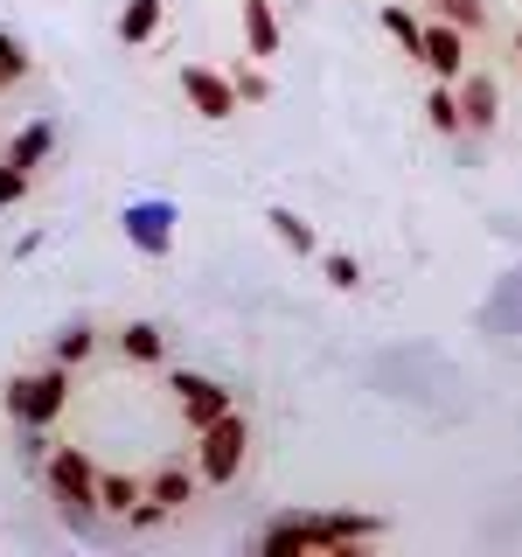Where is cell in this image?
<instances>
[{"label": "cell", "mask_w": 522, "mask_h": 557, "mask_svg": "<svg viewBox=\"0 0 522 557\" xmlns=\"http://www.w3.org/2000/svg\"><path fill=\"white\" fill-rule=\"evenodd\" d=\"M376 536H383L376 516H286V522H272V530L258 536V550L265 557H300V550L356 557V550H370Z\"/></svg>", "instance_id": "1"}, {"label": "cell", "mask_w": 522, "mask_h": 557, "mask_svg": "<svg viewBox=\"0 0 522 557\" xmlns=\"http://www.w3.org/2000/svg\"><path fill=\"white\" fill-rule=\"evenodd\" d=\"M0 411H8L22 432H49V425H63V411H70V370H63V362H42V370H14L8 383H0Z\"/></svg>", "instance_id": "2"}, {"label": "cell", "mask_w": 522, "mask_h": 557, "mask_svg": "<svg viewBox=\"0 0 522 557\" xmlns=\"http://www.w3.org/2000/svg\"><path fill=\"white\" fill-rule=\"evenodd\" d=\"M28 77H35V57L14 42V35H0V91H22Z\"/></svg>", "instance_id": "20"}, {"label": "cell", "mask_w": 522, "mask_h": 557, "mask_svg": "<svg viewBox=\"0 0 522 557\" xmlns=\"http://www.w3.org/2000/svg\"><path fill=\"white\" fill-rule=\"evenodd\" d=\"M425 119H432V133H467L460 126V98H452V84H432V91H425Z\"/></svg>", "instance_id": "18"}, {"label": "cell", "mask_w": 522, "mask_h": 557, "mask_svg": "<svg viewBox=\"0 0 522 557\" xmlns=\"http://www.w3.org/2000/svg\"><path fill=\"white\" fill-rule=\"evenodd\" d=\"M49 153H57V119L42 112V119H28V126L8 139V153H0V161H8V168H28V174H35V168L49 161Z\"/></svg>", "instance_id": "14"}, {"label": "cell", "mask_w": 522, "mask_h": 557, "mask_svg": "<svg viewBox=\"0 0 522 557\" xmlns=\"http://www.w3.org/2000/svg\"><path fill=\"white\" fill-rule=\"evenodd\" d=\"M196 460H161V467H147V495L161 502V509L174 516V509H188V502H196Z\"/></svg>", "instance_id": "11"}, {"label": "cell", "mask_w": 522, "mask_h": 557, "mask_svg": "<svg viewBox=\"0 0 522 557\" xmlns=\"http://www.w3.org/2000/svg\"><path fill=\"white\" fill-rule=\"evenodd\" d=\"M321 272H327V286H335V293H356L362 286V265L348 251H321Z\"/></svg>", "instance_id": "23"}, {"label": "cell", "mask_w": 522, "mask_h": 557, "mask_svg": "<svg viewBox=\"0 0 522 557\" xmlns=\"http://www.w3.org/2000/svg\"><path fill=\"white\" fill-rule=\"evenodd\" d=\"M244 460H251V418L231 405L216 425L196 432V481L202 487H231L244 474Z\"/></svg>", "instance_id": "3"}, {"label": "cell", "mask_w": 522, "mask_h": 557, "mask_svg": "<svg viewBox=\"0 0 522 557\" xmlns=\"http://www.w3.org/2000/svg\"><path fill=\"white\" fill-rule=\"evenodd\" d=\"M452 98H460V126L467 133H495L501 126V84L487 77V70H467V77L452 84Z\"/></svg>", "instance_id": "10"}, {"label": "cell", "mask_w": 522, "mask_h": 557, "mask_svg": "<svg viewBox=\"0 0 522 557\" xmlns=\"http://www.w3.org/2000/svg\"><path fill=\"white\" fill-rule=\"evenodd\" d=\"M515 57H522V28H515Z\"/></svg>", "instance_id": "25"}, {"label": "cell", "mask_w": 522, "mask_h": 557, "mask_svg": "<svg viewBox=\"0 0 522 557\" xmlns=\"http://www.w3.org/2000/svg\"><path fill=\"white\" fill-rule=\"evenodd\" d=\"M174 84H182V98H188V112L196 119H237V91H231V70H216V63H182L174 70Z\"/></svg>", "instance_id": "8"}, {"label": "cell", "mask_w": 522, "mask_h": 557, "mask_svg": "<svg viewBox=\"0 0 522 557\" xmlns=\"http://www.w3.org/2000/svg\"><path fill=\"white\" fill-rule=\"evenodd\" d=\"M42 481H49V495H57L77 522H91V509H98V460L84 446H63L57 440V446L42 453Z\"/></svg>", "instance_id": "4"}, {"label": "cell", "mask_w": 522, "mask_h": 557, "mask_svg": "<svg viewBox=\"0 0 522 557\" xmlns=\"http://www.w3.org/2000/svg\"><path fill=\"white\" fill-rule=\"evenodd\" d=\"M139 495H147V474H126V467H98V509H104V516H126Z\"/></svg>", "instance_id": "16"}, {"label": "cell", "mask_w": 522, "mask_h": 557, "mask_svg": "<svg viewBox=\"0 0 522 557\" xmlns=\"http://www.w3.org/2000/svg\"><path fill=\"white\" fill-rule=\"evenodd\" d=\"M418 70H425L432 84H460L467 70H474V49H467V28H452L446 14H432L425 35H418Z\"/></svg>", "instance_id": "5"}, {"label": "cell", "mask_w": 522, "mask_h": 557, "mask_svg": "<svg viewBox=\"0 0 522 557\" xmlns=\"http://www.w3.org/2000/svg\"><path fill=\"white\" fill-rule=\"evenodd\" d=\"M167 397H174V411H182V432H188V440H196L202 425H216V418L237 405L216 376H196V370H167Z\"/></svg>", "instance_id": "6"}, {"label": "cell", "mask_w": 522, "mask_h": 557, "mask_svg": "<svg viewBox=\"0 0 522 557\" xmlns=\"http://www.w3.org/2000/svg\"><path fill=\"white\" fill-rule=\"evenodd\" d=\"M432 14H446L452 28H467V35H481L487 28V0H432Z\"/></svg>", "instance_id": "22"}, {"label": "cell", "mask_w": 522, "mask_h": 557, "mask_svg": "<svg viewBox=\"0 0 522 557\" xmlns=\"http://www.w3.org/2000/svg\"><path fill=\"white\" fill-rule=\"evenodd\" d=\"M119 231H126V244L139 258H167L174 251V202L167 196H139L119 209Z\"/></svg>", "instance_id": "7"}, {"label": "cell", "mask_w": 522, "mask_h": 557, "mask_svg": "<svg viewBox=\"0 0 522 557\" xmlns=\"http://www.w3.org/2000/svg\"><path fill=\"white\" fill-rule=\"evenodd\" d=\"M161 28H167V0H126V8H119V22H112V35L126 49L161 42Z\"/></svg>", "instance_id": "12"}, {"label": "cell", "mask_w": 522, "mask_h": 557, "mask_svg": "<svg viewBox=\"0 0 522 557\" xmlns=\"http://www.w3.org/2000/svg\"><path fill=\"white\" fill-rule=\"evenodd\" d=\"M28 188H35V174H28V168H8V161H0V209H14V202L28 196Z\"/></svg>", "instance_id": "24"}, {"label": "cell", "mask_w": 522, "mask_h": 557, "mask_svg": "<svg viewBox=\"0 0 522 557\" xmlns=\"http://www.w3.org/2000/svg\"><path fill=\"white\" fill-rule=\"evenodd\" d=\"M265 223H272V237L286 244L293 258H321V237H313V223L300 216V209H286V202H272L265 209Z\"/></svg>", "instance_id": "15"}, {"label": "cell", "mask_w": 522, "mask_h": 557, "mask_svg": "<svg viewBox=\"0 0 522 557\" xmlns=\"http://www.w3.org/2000/svg\"><path fill=\"white\" fill-rule=\"evenodd\" d=\"M231 91H237V104H265V98H272V77H265V63H251V57H244V63L231 70Z\"/></svg>", "instance_id": "21"}, {"label": "cell", "mask_w": 522, "mask_h": 557, "mask_svg": "<svg viewBox=\"0 0 522 557\" xmlns=\"http://www.w3.org/2000/svg\"><path fill=\"white\" fill-rule=\"evenodd\" d=\"M237 28H244V57L251 63H278V42H286L278 0H237Z\"/></svg>", "instance_id": "9"}, {"label": "cell", "mask_w": 522, "mask_h": 557, "mask_svg": "<svg viewBox=\"0 0 522 557\" xmlns=\"http://www.w3.org/2000/svg\"><path fill=\"white\" fill-rule=\"evenodd\" d=\"M98 356V327L91 321H70L49 335V362H63V370H84V362Z\"/></svg>", "instance_id": "17"}, {"label": "cell", "mask_w": 522, "mask_h": 557, "mask_svg": "<svg viewBox=\"0 0 522 557\" xmlns=\"http://www.w3.org/2000/svg\"><path fill=\"white\" fill-rule=\"evenodd\" d=\"M112 348H119L126 362H139V370H161V362H167V327H161V321H126V327L112 335Z\"/></svg>", "instance_id": "13"}, {"label": "cell", "mask_w": 522, "mask_h": 557, "mask_svg": "<svg viewBox=\"0 0 522 557\" xmlns=\"http://www.w3.org/2000/svg\"><path fill=\"white\" fill-rule=\"evenodd\" d=\"M383 35H390V42L418 63V35H425V22H418L411 8H397V0H390V8H383Z\"/></svg>", "instance_id": "19"}]
</instances>
